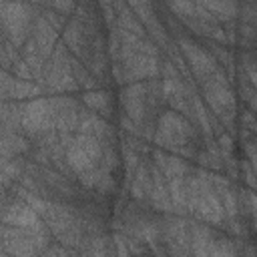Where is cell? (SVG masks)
Masks as SVG:
<instances>
[{"label": "cell", "instance_id": "cell-4", "mask_svg": "<svg viewBox=\"0 0 257 257\" xmlns=\"http://www.w3.org/2000/svg\"><path fill=\"white\" fill-rule=\"evenodd\" d=\"M181 52L185 56V60L189 62L191 66V72L193 76L199 80V82H205L211 74H215L219 68H217V62L215 58L211 56V52L191 40H181Z\"/></svg>", "mask_w": 257, "mask_h": 257}, {"label": "cell", "instance_id": "cell-1", "mask_svg": "<svg viewBox=\"0 0 257 257\" xmlns=\"http://www.w3.org/2000/svg\"><path fill=\"white\" fill-rule=\"evenodd\" d=\"M153 139L159 147L169 149L171 155H177V157L197 155V131L187 120V116L175 110H167L159 116Z\"/></svg>", "mask_w": 257, "mask_h": 257}, {"label": "cell", "instance_id": "cell-6", "mask_svg": "<svg viewBox=\"0 0 257 257\" xmlns=\"http://www.w3.org/2000/svg\"><path fill=\"white\" fill-rule=\"evenodd\" d=\"M38 257H70V253L60 245H48Z\"/></svg>", "mask_w": 257, "mask_h": 257}, {"label": "cell", "instance_id": "cell-3", "mask_svg": "<svg viewBox=\"0 0 257 257\" xmlns=\"http://www.w3.org/2000/svg\"><path fill=\"white\" fill-rule=\"evenodd\" d=\"M32 6L26 4H0V28L10 38V42L18 48L26 42L32 24H34Z\"/></svg>", "mask_w": 257, "mask_h": 257}, {"label": "cell", "instance_id": "cell-5", "mask_svg": "<svg viewBox=\"0 0 257 257\" xmlns=\"http://www.w3.org/2000/svg\"><path fill=\"white\" fill-rule=\"evenodd\" d=\"M82 102L100 118H110L114 114V96L106 88H90L82 94Z\"/></svg>", "mask_w": 257, "mask_h": 257}, {"label": "cell", "instance_id": "cell-2", "mask_svg": "<svg viewBox=\"0 0 257 257\" xmlns=\"http://www.w3.org/2000/svg\"><path fill=\"white\" fill-rule=\"evenodd\" d=\"M20 126L32 137H42L56 131V102L50 98H34L26 102L20 110Z\"/></svg>", "mask_w": 257, "mask_h": 257}]
</instances>
